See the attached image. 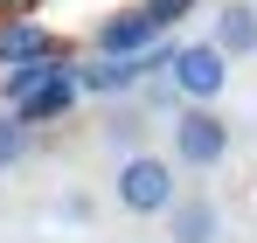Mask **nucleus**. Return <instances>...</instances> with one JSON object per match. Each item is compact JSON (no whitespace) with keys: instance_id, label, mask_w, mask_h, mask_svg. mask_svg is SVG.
Masks as SVG:
<instances>
[{"instance_id":"2","label":"nucleus","mask_w":257,"mask_h":243,"mask_svg":"<svg viewBox=\"0 0 257 243\" xmlns=\"http://www.w3.org/2000/svg\"><path fill=\"white\" fill-rule=\"evenodd\" d=\"M167 77L181 90V104H209V97H222V83H229V56L215 42H188V49H174Z\"/></svg>"},{"instance_id":"7","label":"nucleus","mask_w":257,"mask_h":243,"mask_svg":"<svg viewBox=\"0 0 257 243\" xmlns=\"http://www.w3.org/2000/svg\"><path fill=\"white\" fill-rule=\"evenodd\" d=\"M215 229H222V215H215L209 195H188V202L167 208V236L174 243H215Z\"/></svg>"},{"instance_id":"1","label":"nucleus","mask_w":257,"mask_h":243,"mask_svg":"<svg viewBox=\"0 0 257 243\" xmlns=\"http://www.w3.org/2000/svg\"><path fill=\"white\" fill-rule=\"evenodd\" d=\"M111 195H118V208H132V215H167V208L181 202L174 160H160V153H132V160L118 167V181H111Z\"/></svg>"},{"instance_id":"11","label":"nucleus","mask_w":257,"mask_h":243,"mask_svg":"<svg viewBox=\"0 0 257 243\" xmlns=\"http://www.w3.org/2000/svg\"><path fill=\"white\" fill-rule=\"evenodd\" d=\"M35 7H42V0H0V21H28Z\"/></svg>"},{"instance_id":"6","label":"nucleus","mask_w":257,"mask_h":243,"mask_svg":"<svg viewBox=\"0 0 257 243\" xmlns=\"http://www.w3.org/2000/svg\"><path fill=\"white\" fill-rule=\"evenodd\" d=\"M70 104H77V70H70V63H56L42 90H28V97L14 104V118H21V125H49V118H63Z\"/></svg>"},{"instance_id":"3","label":"nucleus","mask_w":257,"mask_h":243,"mask_svg":"<svg viewBox=\"0 0 257 243\" xmlns=\"http://www.w3.org/2000/svg\"><path fill=\"white\" fill-rule=\"evenodd\" d=\"M229 153V118H215L209 104H181L174 118V160L181 167H215Z\"/></svg>"},{"instance_id":"5","label":"nucleus","mask_w":257,"mask_h":243,"mask_svg":"<svg viewBox=\"0 0 257 243\" xmlns=\"http://www.w3.org/2000/svg\"><path fill=\"white\" fill-rule=\"evenodd\" d=\"M160 49V21L146 7H118L111 21H97V56H146Z\"/></svg>"},{"instance_id":"8","label":"nucleus","mask_w":257,"mask_h":243,"mask_svg":"<svg viewBox=\"0 0 257 243\" xmlns=\"http://www.w3.org/2000/svg\"><path fill=\"white\" fill-rule=\"evenodd\" d=\"M215 49L222 56H257V7H243V0H229L222 14H215Z\"/></svg>"},{"instance_id":"4","label":"nucleus","mask_w":257,"mask_h":243,"mask_svg":"<svg viewBox=\"0 0 257 243\" xmlns=\"http://www.w3.org/2000/svg\"><path fill=\"white\" fill-rule=\"evenodd\" d=\"M0 63L7 70H28V63H70V42L49 35L42 21H0Z\"/></svg>"},{"instance_id":"9","label":"nucleus","mask_w":257,"mask_h":243,"mask_svg":"<svg viewBox=\"0 0 257 243\" xmlns=\"http://www.w3.org/2000/svg\"><path fill=\"white\" fill-rule=\"evenodd\" d=\"M21 153H28V125L14 118V111H0V167H14Z\"/></svg>"},{"instance_id":"10","label":"nucleus","mask_w":257,"mask_h":243,"mask_svg":"<svg viewBox=\"0 0 257 243\" xmlns=\"http://www.w3.org/2000/svg\"><path fill=\"white\" fill-rule=\"evenodd\" d=\"M139 7H146V14L160 21V35H167V28L181 21V14H188V7H195V0H139Z\"/></svg>"}]
</instances>
